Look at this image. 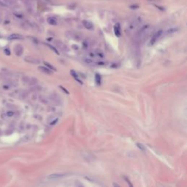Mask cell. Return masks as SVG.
Returning <instances> with one entry per match:
<instances>
[{
	"instance_id": "cell-17",
	"label": "cell",
	"mask_w": 187,
	"mask_h": 187,
	"mask_svg": "<svg viewBox=\"0 0 187 187\" xmlns=\"http://www.w3.org/2000/svg\"><path fill=\"white\" fill-rule=\"evenodd\" d=\"M84 61H85V62L87 63V64H91V63L93 62L92 60H91V59H88V58H85V59H84Z\"/></svg>"
},
{
	"instance_id": "cell-6",
	"label": "cell",
	"mask_w": 187,
	"mask_h": 187,
	"mask_svg": "<svg viewBox=\"0 0 187 187\" xmlns=\"http://www.w3.org/2000/svg\"><path fill=\"white\" fill-rule=\"evenodd\" d=\"M83 25L87 29H90L91 30V29H93V28H94L93 24L91 21H86V20L83 21Z\"/></svg>"
},
{
	"instance_id": "cell-8",
	"label": "cell",
	"mask_w": 187,
	"mask_h": 187,
	"mask_svg": "<svg viewBox=\"0 0 187 187\" xmlns=\"http://www.w3.org/2000/svg\"><path fill=\"white\" fill-rule=\"evenodd\" d=\"M70 74H71V75L80 84H83V82L78 78V74H77V72L75 71V70H73V69H72V70H70Z\"/></svg>"
},
{
	"instance_id": "cell-4",
	"label": "cell",
	"mask_w": 187,
	"mask_h": 187,
	"mask_svg": "<svg viewBox=\"0 0 187 187\" xmlns=\"http://www.w3.org/2000/svg\"><path fill=\"white\" fill-rule=\"evenodd\" d=\"M14 50H15V54L18 56H21L22 53H23L24 49H23L22 45H17L15 47V48H14Z\"/></svg>"
},
{
	"instance_id": "cell-19",
	"label": "cell",
	"mask_w": 187,
	"mask_h": 187,
	"mask_svg": "<svg viewBox=\"0 0 187 187\" xmlns=\"http://www.w3.org/2000/svg\"><path fill=\"white\" fill-rule=\"evenodd\" d=\"M58 121H59V118H56L53 121H52L50 123V125H54V124H56L58 122Z\"/></svg>"
},
{
	"instance_id": "cell-10",
	"label": "cell",
	"mask_w": 187,
	"mask_h": 187,
	"mask_svg": "<svg viewBox=\"0 0 187 187\" xmlns=\"http://www.w3.org/2000/svg\"><path fill=\"white\" fill-rule=\"evenodd\" d=\"M47 21L50 25H53V26L57 25V20H56V18H54V17H49V18H48Z\"/></svg>"
},
{
	"instance_id": "cell-11",
	"label": "cell",
	"mask_w": 187,
	"mask_h": 187,
	"mask_svg": "<svg viewBox=\"0 0 187 187\" xmlns=\"http://www.w3.org/2000/svg\"><path fill=\"white\" fill-rule=\"evenodd\" d=\"M120 25L119 24H117L115 25L114 26V32H115V34L117 36V37H120L121 36V29H120Z\"/></svg>"
},
{
	"instance_id": "cell-14",
	"label": "cell",
	"mask_w": 187,
	"mask_h": 187,
	"mask_svg": "<svg viewBox=\"0 0 187 187\" xmlns=\"http://www.w3.org/2000/svg\"><path fill=\"white\" fill-rule=\"evenodd\" d=\"M136 146L140 149V151H145V146H144L143 144H141V143H136Z\"/></svg>"
},
{
	"instance_id": "cell-23",
	"label": "cell",
	"mask_w": 187,
	"mask_h": 187,
	"mask_svg": "<svg viewBox=\"0 0 187 187\" xmlns=\"http://www.w3.org/2000/svg\"><path fill=\"white\" fill-rule=\"evenodd\" d=\"M138 7V6H131V8H137Z\"/></svg>"
},
{
	"instance_id": "cell-18",
	"label": "cell",
	"mask_w": 187,
	"mask_h": 187,
	"mask_svg": "<svg viewBox=\"0 0 187 187\" xmlns=\"http://www.w3.org/2000/svg\"><path fill=\"white\" fill-rule=\"evenodd\" d=\"M124 179L126 180V183H128V184H129V185L130 186H132V187L133 186V185H132V183H130V181H129V179H128V178H127L126 177H124Z\"/></svg>"
},
{
	"instance_id": "cell-20",
	"label": "cell",
	"mask_w": 187,
	"mask_h": 187,
	"mask_svg": "<svg viewBox=\"0 0 187 187\" xmlns=\"http://www.w3.org/2000/svg\"><path fill=\"white\" fill-rule=\"evenodd\" d=\"M59 88H60L61 89H62V90H63L64 91H65V92H66V94H69V91H68L67 90H66V89H65V88H64V87H62V86H59Z\"/></svg>"
},
{
	"instance_id": "cell-7",
	"label": "cell",
	"mask_w": 187,
	"mask_h": 187,
	"mask_svg": "<svg viewBox=\"0 0 187 187\" xmlns=\"http://www.w3.org/2000/svg\"><path fill=\"white\" fill-rule=\"evenodd\" d=\"M38 69H39L41 72H44V73H45V74H48V75H51V74L53 73V71L50 70V69L49 68H48L47 67L40 66V67H38Z\"/></svg>"
},
{
	"instance_id": "cell-12",
	"label": "cell",
	"mask_w": 187,
	"mask_h": 187,
	"mask_svg": "<svg viewBox=\"0 0 187 187\" xmlns=\"http://www.w3.org/2000/svg\"><path fill=\"white\" fill-rule=\"evenodd\" d=\"M43 64H45V66H46L48 68H49L50 70H52V71H53H53H56V68H55V67H54L53 65H51L50 63H48V62H43Z\"/></svg>"
},
{
	"instance_id": "cell-3",
	"label": "cell",
	"mask_w": 187,
	"mask_h": 187,
	"mask_svg": "<svg viewBox=\"0 0 187 187\" xmlns=\"http://www.w3.org/2000/svg\"><path fill=\"white\" fill-rule=\"evenodd\" d=\"M67 175V173H53L48 175V178L49 179H56V178H60L65 177Z\"/></svg>"
},
{
	"instance_id": "cell-22",
	"label": "cell",
	"mask_w": 187,
	"mask_h": 187,
	"mask_svg": "<svg viewBox=\"0 0 187 187\" xmlns=\"http://www.w3.org/2000/svg\"><path fill=\"white\" fill-rule=\"evenodd\" d=\"M14 114V113H12V112H10V113H7V115L9 116H12Z\"/></svg>"
},
{
	"instance_id": "cell-2",
	"label": "cell",
	"mask_w": 187,
	"mask_h": 187,
	"mask_svg": "<svg viewBox=\"0 0 187 187\" xmlns=\"http://www.w3.org/2000/svg\"><path fill=\"white\" fill-rule=\"evenodd\" d=\"M24 61L29 64H38L40 63V61L39 59H37L36 58L31 57V56H26L24 58Z\"/></svg>"
},
{
	"instance_id": "cell-16",
	"label": "cell",
	"mask_w": 187,
	"mask_h": 187,
	"mask_svg": "<svg viewBox=\"0 0 187 187\" xmlns=\"http://www.w3.org/2000/svg\"><path fill=\"white\" fill-rule=\"evenodd\" d=\"M47 45L48 46V48H50L55 53H56V54H59V51L57 50V49L55 47H53V45H49V44H47Z\"/></svg>"
},
{
	"instance_id": "cell-13",
	"label": "cell",
	"mask_w": 187,
	"mask_h": 187,
	"mask_svg": "<svg viewBox=\"0 0 187 187\" xmlns=\"http://www.w3.org/2000/svg\"><path fill=\"white\" fill-rule=\"evenodd\" d=\"M178 31V28H175V27H174V28H170V29H169L167 31V34H173V33H175V32H176V31Z\"/></svg>"
},
{
	"instance_id": "cell-15",
	"label": "cell",
	"mask_w": 187,
	"mask_h": 187,
	"mask_svg": "<svg viewBox=\"0 0 187 187\" xmlns=\"http://www.w3.org/2000/svg\"><path fill=\"white\" fill-rule=\"evenodd\" d=\"M95 81H96V83L100 85L101 83V77L99 74H96L95 75Z\"/></svg>"
},
{
	"instance_id": "cell-5",
	"label": "cell",
	"mask_w": 187,
	"mask_h": 187,
	"mask_svg": "<svg viewBox=\"0 0 187 187\" xmlns=\"http://www.w3.org/2000/svg\"><path fill=\"white\" fill-rule=\"evenodd\" d=\"M24 38L23 36L21 34H10L8 37V39L10 40H22Z\"/></svg>"
},
{
	"instance_id": "cell-21",
	"label": "cell",
	"mask_w": 187,
	"mask_h": 187,
	"mask_svg": "<svg viewBox=\"0 0 187 187\" xmlns=\"http://www.w3.org/2000/svg\"><path fill=\"white\" fill-rule=\"evenodd\" d=\"M5 53H6L7 55H10V50H8V49H5Z\"/></svg>"
},
{
	"instance_id": "cell-1",
	"label": "cell",
	"mask_w": 187,
	"mask_h": 187,
	"mask_svg": "<svg viewBox=\"0 0 187 187\" xmlns=\"http://www.w3.org/2000/svg\"><path fill=\"white\" fill-rule=\"evenodd\" d=\"M162 33H163V31H162V30H159V31H157L153 35L152 38H151V45H154V43L159 40V38L162 36Z\"/></svg>"
},
{
	"instance_id": "cell-9",
	"label": "cell",
	"mask_w": 187,
	"mask_h": 187,
	"mask_svg": "<svg viewBox=\"0 0 187 187\" xmlns=\"http://www.w3.org/2000/svg\"><path fill=\"white\" fill-rule=\"evenodd\" d=\"M55 43H56V46L59 48H60L61 50H67V47L63 43H62L60 41H56Z\"/></svg>"
}]
</instances>
